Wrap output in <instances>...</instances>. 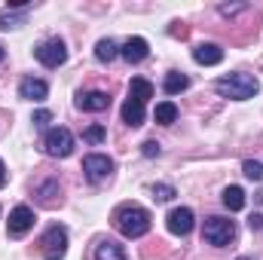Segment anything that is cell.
<instances>
[{"label": "cell", "mask_w": 263, "mask_h": 260, "mask_svg": "<svg viewBox=\"0 0 263 260\" xmlns=\"http://www.w3.org/2000/svg\"><path fill=\"white\" fill-rule=\"evenodd\" d=\"M165 227L172 236H190L193 233V208L181 205V208H172L168 217H165Z\"/></svg>", "instance_id": "ba28073f"}, {"label": "cell", "mask_w": 263, "mask_h": 260, "mask_svg": "<svg viewBox=\"0 0 263 260\" xmlns=\"http://www.w3.org/2000/svg\"><path fill=\"white\" fill-rule=\"evenodd\" d=\"M242 172H245V178H251V181H263V162L248 159V162L242 165Z\"/></svg>", "instance_id": "603a6c76"}, {"label": "cell", "mask_w": 263, "mask_h": 260, "mask_svg": "<svg viewBox=\"0 0 263 260\" xmlns=\"http://www.w3.org/2000/svg\"><path fill=\"white\" fill-rule=\"evenodd\" d=\"M147 98H153V86L144 77H132L129 98L123 104V123L126 126H132V129L144 126V104H147Z\"/></svg>", "instance_id": "7a4b0ae2"}, {"label": "cell", "mask_w": 263, "mask_h": 260, "mask_svg": "<svg viewBox=\"0 0 263 260\" xmlns=\"http://www.w3.org/2000/svg\"><path fill=\"white\" fill-rule=\"evenodd\" d=\"M193 59H196V65H220L223 62V49L217 46V43H199L196 49H193Z\"/></svg>", "instance_id": "9a60e30c"}, {"label": "cell", "mask_w": 263, "mask_h": 260, "mask_svg": "<svg viewBox=\"0 0 263 260\" xmlns=\"http://www.w3.org/2000/svg\"><path fill=\"white\" fill-rule=\"evenodd\" d=\"M77 107H80V110H89V114L107 110V107H110V95H107V92H101V89L80 92V95H77Z\"/></svg>", "instance_id": "7c38bea8"}, {"label": "cell", "mask_w": 263, "mask_h": 260, "mask_svg": "<svg viewBox=\"0 0 263 260\" xmlns=\"http://www.w3.org/2000/svg\"><path fill=\"white\" fill-rule=\"evenodd\" d=\"M95 260H126V251H123V245L104 239V242H98V248H95Z\"/></svg>", "instance_id": "2e32d148"}, {"label": "cell", "mask_w": 263, "mask_h": 260, "mask_svg": "<svg viewBox=\"0 0 263 260\" xmlns=\"http://www.w3.org/2000/svg\"><path fill=\"white\" fill-rule=\"evenodd\" d=\"M40 251H43V257L46 260H62L67 254V230L62 224H52L46 233H43V239H40Z\"/></svg>", "instance_id": "5b68a950"}, {"label": "cell", "mask_w": 263, "mask_h": 260, "mask_svg": "<svg viewBox=\"0 0 263 260\" xmlns=\"http://www.w3.org/2000/svg\"><path fill=\"white\" fill-rule=\"evenodd\" d=\"M34 55H37V62L46 67H62L67 62V46L59 40V37H52V40H43L37 49H34Z\"/></svg>", "instance_id": "52a82bcc"}, {"label": "cell", "mask_w": 263, "mask_h": 260, "mask_svg": "<svg viewBox=\"0 0 263 260\" xmlns=\"http://www.w3.org/2000/svg\"><path fill=\"white\" fill-rule=\"evenodd\" d=\"M31 227H34V211H31L28 205H15V208L9 211V227H6L9 236H12V239H22Z\"/></svg>", "instance_id": "30bf717a"}, {"label": "cell", "mask_w": 263, "mask_h": 260, "mask_svg": "<svg viewBox=\"0 0 263 260\" xmlns=\"http://www.w3.org/2000/svg\"><path fill=\"white\" fill-rule=\"evenodd\" d=\"M236 260H254V257H236Z\"/></svg>", "instance_id": "f1b7e54d"}, {"label": "cell", "mask_w": 263, "mask_h": 260, "mask_svg": "<svg viewBox=\"0 0 263 260\" xmlns=\"http://www.w3.org/2000/svg\"><path fill=\"white\" fill-rule=\"evenodd\" d=\"M28 12H31V3H9V6H3L0 9V31H9V28L25 25Z\"/></svg>", "instance_id": "8fae6325"}, {"label": "cell", "mask_w": 263, "mask_h": 260, "mask_svg": "<svg viewBox=\"0 0 263 260\" xmlns=\"http://www.w3.org/2000/svg\"><path fill=\"white\" fill-rule=\"evenodd\" d=\"M3 55H6V52H3V46H0V62H3Z\"/></svg>", "instance_id": "83f0119b"}, {"label": "cell", "mask_w": 263, "mask_h": 260, "mask_svg": "<svg viewBox=\"0 0 263 260\" xmlns=\"http://www.w3.org/2000/svg\"><path fill=\"white\" fill-rule=\"evenodd\" d=\"M117 55H120V46H117V43H114L110 37H107V40H98V43H95V59H98V62H114Z\"/></svg>", "instance_id": "d6986e66"}, {"label": "cell", "mask_w": 263, "mask_h": 260, "mask_svg": "<svg viewBox=\"0 0 263 260\" xmlns=\"http://www.w3.org/2000/svg\"><path fill=\"white\" fill-rule=\"evenodd\" d=\"M120 55H123L129 65H138V62H144V59L150 55V46H147L144 37H129V40L120 46Z\"/></svg>", "instance_id": "5bb4252c"}, {"label": "cell", "mask_w": 263, "mask_h": 260, "mask_svg": "<svg viewBox=\"0 0 263 260\" xmlns=\"http://www.w3.org/2000/svg\"><path fill=\"white\" fill-rule=\"evenodd\" d=\"M214 92L223 95V98H233V101H248V98H254V95L260 92V83H257V77L239 70V73L220 77V80L214 83Z\"/></svg>", "instance_id": "3957f363"}, {"label": "cell", "mask_w": 263, "mask_h": 260, "mask_svg": "<svg viewBox=\"0 0 263 260\" xmlns=\"http://www.w3.org/2000/svg\"><path fill=\"white\" fill-rule=\"evenodd\" d=\"M223 205H227L230 211H242V208H245V190L236 187V184L227 187V190H223Z\"/></svg>", "instance_id": "ac0fdd59"}, {"label": "cell", "mask_w": 263, "mask_h": 260, "mask_svg": "<svg viewBox=\"0 0 263 260\" xmlns=\"http://www.w3.org/2000/svg\"><path fill=\"white\" fill-rule=\"evenodd\" d=\"M202 239L214 248H223L236 239V224L230 217H208L205 227H202Z\"/></svg>", "instance_id": "277c9868"}, {"label": "cell", "mask_w": 263, "mask_h": 260, "mask_svg": "<svg viewBox=\"0 0 263 260\" xmlns=\"http://www.w3.org/2000/svg\"><path fill=\"white\" fill-rule=\"evenodd\" d=\"M175 187H172V184H153V199H156V202H172V199H175Z\"/></svg>", "instance_id": "44dd1931"}, {"label": "cell", "mask_w": 263, "mask_h": 260, "mask_svg": "<svg viewBox=\"0 0 263 260\" xmlns=\"http://www.w3.org/2000/svg\"><path fill=\"white\" fill-rule=\"evenodd\" d=\"M49 123H52V114H49V110H37V114H34V126H37V129H46Z\"/></svg>", "instance_id": "cb8c5ba5"}, {"label": "cell", "mask_w": 263, "mask_h": 260, "mask_svg": "<svg viewBox=\"0 0 263 260\" xmlns=\"http://www.w3.org/2000/svg\"><path fill=\"white\" fill-rule=\"evenodd\" d=\"M153 120H156L159 126H172V123L178 120V107H175V101H162V104H156Z\"/></svg>", "instance_id": "e0dca14e"}, {"label": "cell", "mask_w": 263, "mask_h": 260, "mask_svg": "<svg viewBox=\"0 0 263 260\" xmlns=\"http://www.w3.org/2000/svg\"><path fill=\"white\" fill-rule=\"evenodd\" d=\"M46 95H49V86H46V80L25 77V80L18 83V98H25V101H43Z\"/></svg>", "instance_id": "4fadbf2b"}, {"label": "cell", "mask_w": 263, "mask_h": 260, "mask_svg": "<svg viewBox=\"0 0 263 260\" xmlns=\"http://www.w3.org/2000/svg\"><path fill=\"white\" fill-rule=\"evenodd\" d=\"M83 172H86L89 181H104V178L114 172V159L104 156V153H89V156L83 159Z\"/></svg>", "instance_id": "9c48e42d"}, {"label": "cell", "mask_w": 263, "mask_h": 260, "mask_svg": "<svg viewBox=\"0 0 263 260\" xmlns=\"http://www.w3.org/2000/svg\"><path fill=\"white\" fill-rule=\"evenodd\" d=\"M248 227L251 230H263V214H251L248 217Z\"/></svg>", "instance_id": "484cf974"}, {"label": "cell", "mask_w": 263, "mask_h": 260, "mask_svg": "<svg viewBox=\"0 0 263 260\" xmlns=\"http://www.w3.org/2000/svg\"><path fill=\"white\" fill-rule=\"evenodd\" d=\"M43 150H46L49 156L65 159V156H70V153H73V135H70L65 126L49 129V132H46V138H43Z\"/></svg>", "instance_id": "8992f818"}, {"label": "cell", "mask_w": 263, "mask_h": 260, "mask_svg": "<svg viewBox=\"0 0 263 260\" xmlns=\"http://www.w3.org/2000/svg\"><path fill=\"white\" fill-rule=\"evenodd\" d=\"M187 86H190V77H187V73H178V70H175V73H168V77H165V83H162V89H165L168 95H178V92H184Z\"/></svg>", "instance_id": "ffe728a7"}, {"label": "cell", "mask_w": 263, "mask_h": 260, "mask_svg": "<svg viewBox=\"0 0 263 260\" xmlns=\"http://www.w3.org/2000/svg\"><path fill=\"white\" fill-rule=\"evenodd\" d=\"M141 153L153 159V156H159V144H156V141H144V144H141Z\"/></svg>", "instance_id": "d4e9b609"}, {"label": "cell", "mask_w": 263, "mask_h": 260, "mask_svg": "<svg viewBox=\"0 0 263 260\" xmlns=\"http://www.w3.org/2000/svg\"><path fill=\"white\" fill-rule=\"evenodd\" d=\"M6 184V165H3V159H0V187Z\"/></svg>", "instance_id": "4316f807"}, {"label": "cell", "mask_w": 263, "mask_h": 260, "mask_svg": "<svg viewBox=\"0 0 263 260\" xmlns=\"http://www.w3.org/2000/svg\"><path fill=\"white\" fill-rule=\"evenodd\" d=\"M83 138H86L89 144H101V141L107 138V132H104V126H98V123H95V126H89V129L83 132Z\"/></svg>", "instance_id": "7402d4cb"}, {"label": "cell", "mask_w": 263, "mask_h": 260, "mask_svg": "<svg viewBox=\"0 0 263 260\" xmlns=\"http://www.w3.org/2000/svg\"><path fill=\"white\" fill-rule=\"evenodd\" d=\"M150 224H153V217H150V211L147 208H141V205H120L117 211H114V227L126 236V239H141V236H147L150 233Z\"/></svg>", "instance_id": "6da1fadb"}]
</instances>
